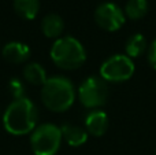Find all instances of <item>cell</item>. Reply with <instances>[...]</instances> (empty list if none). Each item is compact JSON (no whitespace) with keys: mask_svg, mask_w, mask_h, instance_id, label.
I'll return each mask as SVG.
<instances>
[{"mask_svg":"<svg viewBox=\"0 0 156 155\" xmlns=\"http://www.w3.org/2000/svg\"><path fill=\"white\" fill-rule=\"evenodd\" d=\"M43 33L49 38H59L65 30V22L58 14H48L41 21Z\"/></svg>","mask_w":156,"mask_h":155,"instance_id":"8fae6325","label":"cell"},{"mask_svg":"<svg viewBox=\"0 0 156 155\" xmlns=\"http://www.w3.org/2000/svg\"><path fill=\"white\" fill-rule=\"evenodd\" d=\"M62 131L54 124L38 125L30 136V147L34 155H56L62 144Z\"/></svg>","mask_w":156,"mask_h":155,"instance_id":"277c9868","label":"cell"},{"mask_svg":"<svg viewBox=\"0 0 156 155\" xmlns=\"http://www.w3.org/2000/svg\"><path fill=\"white\" fill-rule=\"evenodd\" d=\"M51 59L58 67L76 70L86 60V51L80 40L71 36H63L55 40L51 47Z\"/></svg>","mask_w":156,"mask_h":155,"instance_id":"3957f363","label":"cell"},{"mask_svg":"<svg viewBox=\"0 0 156 155\" xmlns=\"http://www.w3.org/2000/svg\"><path fill=\"white\" fill-rule=\"evenodd\" d=\"M148 62L156 70V38L148 47Z\"/></svg>","mask_w":156,"mask_h":155,"instance_id":"e0dca14e","label":"cell"},{"mask_svg":"<svg viewBox=\"0 0 156 155\" xmlns=\"http://www.w3.org/2000/svg\"><path fill=\"white\" fill-rule=\"evenodd\" d=\"M155 155H156V154H155Z\"/></svg>","mask_w":156,"mask_h":155,"instance_id":"ac0fdd59","label":"cell"},{"mask_svg":"<svg viewBox=\"0 0 156 155\" xmlns=\"http://www.w3.org/2000/svg\"><path fill=\"white\" fill-rule=\"evenodd\" d=\"M38 110L26 96L12 100L3 114V126L10 135L22 136L37 128Z\"/></svg>","mask_w":156,"mask_h":155,"instance_id":"6da1fadb","label":"cell"},{"mask_svg":"<svg viewBox=\"0 0 156 155\" xmlns=\"http://www.w3.org/2000/svg\"><path fill=\"white\" fill-rule=\"evenodd\" d=\"M148 13V0H127L125 14L130 19H141Z\"/></svg>","mask_w":156,"mask_h":155,"instance_id":"9a60e30c","label":"cell"},{"mask_svg":"<svg viewBox=\"0 0 156 155\" xmlns=\"http://www.w3.org/2000/svg\"><path fill=\"white\" fill-rule=\"evenodd\" d=\"M60 131H62L63 139L71 147H80V146L85 144L86 140H88L89 133L86 132V129L81 128V126L71 125V124H65V125L60 126Z\"/></svg>","mask_w":156,"mask_h":155,"instance_id":"30bf717a","label":"cell"},{"mask_svg":"<svg viewBox=\"0 0 156 155\" xmlns=\"http://www.w3.org/2000/svg\"><path fill=\"white\" fill-rule=\"evenodd\" d=\"M78 99L86 109H99L104 106L108 99L107 81L97 76L88 77L78 88Z\"/></svg>","mask_w":156,"mask_h":155,"instance_id":"8992f818","label":"cell"},{"mask_svg":"<svg viewBox=\"0 0 156 155\" xmlns=\"http://www.w3.org/2000/svg\"><path fill=\"white\" fill-rule=\"evenodd\" d=\"M136 70L132 58L116 54L105 59L100 66V77L108 82H123L133 77Z\"/></svg>","mask_w":156,"mask_h":155,"instance_id":"5b68a950","label":"cell"},{"mask_svg":"<svg viewBox=\"0 0 156 155\" xmlns=\"http://www.w3.org/2000/svg\"><path fill=\"white\" fill-rule=\"evenodd\" d=\"M94 21L101 27L103 30L107 32H116L123 26L126 16L125 13L119 5L115 3H101L94 11Z\"/></svg>","mask_w":156,"mask_h":155,"instance_id":"52a82bcc","label":"cell"},{"mask_svg":"<svg viewBox=\"0 0 156 155\" xmlns=\"http://www.w3.org/2000/svg\"><path fill=\"white\" fill-rule=\"evenodd\" d=\"M23 77L27 82L33 85H44L47 78V73L45 69L37 62H32L27 63L23 67Z\"/></svg>","mask_w":156,"mask_h":155,"instance_id":"5bb4252c","label":"cell"},{"mask_svg":"<svg viewBox=\"0 0 156 155\" xmlns=\"http://www.w3.org/2000/svg\"><path fill=\"white\" fill-rule=\"evenodd\" d=\"M2 55L7 62L18 65V63H23L29 59L30 48L27 44L21 43V41H10L3 47Z\"/></svg>","mask_w":156,"mask_h":155,"instance_id":"ba28073f","label":"cell"},{"mask_svg":"<svg viewBox=\"0 0 156 155\" xmlns=\"http://www.w3.org/2000/svg\"><path fill=\"white\" fill-rule=\"evenodd\" d=\"M86 132L92 136H103L108 129V117L103 110H92L85 118Z\"/></svg>","mask_w":156,"mask_h":155,"instance_id":"9c48e42d","label":"cell"},{"mask_svg":"<svg viewBox=\"0 0 156 155\" xmlns=\"http://www.w3.org/2000/svg\"><path fill=\"white\" fill-rule=\"evenodd\" d=\"M14 10L21 18L34 19L40 11V0H14Z\"/></svg>","mask_w":156,"mask_h":155,"instance_id":"4fadbf2b","label":"cell"},{"mask_svg":"<svg viewBox=\"0 0 156 155\" xmlns=\"http://www.w3.org/2000/svg\"><path fill=\"white\" fill-rule=\"evenodd\" d=\"M125 49H126V55L132 59L144 55L148 49V43H147L145 36L141 34V33H134L133 36H130L126 41Z\"/></svg>","mask_w":156,"mask_h":155,"instance_id":"7c38bea8","label":"cell"},{"mask_svg":"<svg viewBox=\"0 0 156 155\" xmlns=\"http://www.w3.org/2000/svg\"><path fill=\"white\" fill-rule=\"evenodd\" d=\"M41 100L44 106L54 113L67 111L76 100V89L67 77H49L41 88Z\"/></svg>","mask_w":156,"mask_h":155,"instance_id":"7a4b0ae2","label":"cell"},{"mask_svg":"<svg viewBox=\"0 0 156 155\" xmlns=\"http://www.w3.org/2000/svg\"><path fill=\"white\" fill-rule=\"evenodd\" d=\"M8 91H10L11 96L15 99H22L25 98V85L19 78H11L8 82Z\"/></svg>","mask_w":156,"mask_h":155,"instance_id":"2e32d148","label":"cell"}]
</instances>
